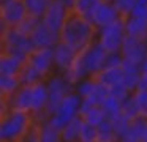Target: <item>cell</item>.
Masks as SVG:
<instances>
[{
  "label": "cell",
  "instance_id": "cell-29",
  "mask_svg": "<svg viewBox=\"0 0 147 142\" xmlns=\"http://www.w3.org/2000/svg\"><path fill=\"white\" fill-rule=\"evenodd\" d=\"M24 5H26L29 16L41 19L45 16L46 9L51 5V0H24Z\"/></svg>",
  "mask_w": 147,
  "mask_h": 142
},
{
  "label": "cell",
  "instance_id": "cell-17",
  "mask_svg": "<svg viewBox=\"0 0 147 142\" xmlns=\"http://www.w3.org/2000/svg\"><path fill=\"white\" fill-rule=\"evenodd\" d=\"M79 117L84 122L90 123L93 126H100L101 123H105L108 118L106 112L103 110V107L100 104H92L89 101H84L81 103V109H79Z\"/></svg>",
  "mask_w": 147,
  "mask_h": 142
},
{
  "label": "cell",
  "instance_id": "cell-14",
  "mask_svg": "<svg viewBox=\"0 0 147 142\" xmlns=\"http://www.w3.org/2000/svg\"><path fill=\"white\" fill-rule=\"evenodd\" d=\"M52 52H54V66L57 73H67L70 69V66L73 65L74 59H76L78 52L70 47L68 44H65L63 41H59L54 47H52Z\"/></svg>",
  "mask_w": 147,
  "mask_h": 142
},
{
  "label": "cell",
  "instance_id": "cell-6",
  "mask_svg": "<svg viewBox=\"0 0 147 142\" xmlns=\"http://www.w3.org/2000/svg\"><path fill=\"white\" fill-rule=\"evenodd\" d=\"M81 96L76 93V92H71L60 104L59 107L54 110V112L49 114L48 120L51 125H54L55 128L62 129L67 123H70L73 118L79 117V109H81Z\"/></svg>",
  "mask_w": 147,
  "mask_h": 142
},
{
  "label": "cell",
  "instance_id": "cell-33",
  "mask_svg": "<svg viewBox=\"0 0 147 142\" xmlns=\"http://www.w3.org/2000/svg\"><path fill=\"white\" fill-rule=\"evenodd\" d=\"M78 142H96V126L90 125L87 122H82V128H81Z\"/></svg>",
  "mask_w": 147,
  "mask_h": 142
},
{
  "label": "cell",
  "instance_id": "cell-26",
  "mask_svg": "<svg viewBox=\"0 0 147 142\" xmlns=\"http://www.w3.org/2000/svg\"><path fill=\"white\" fill-rule=\"evenodd\" d=\"M96 142H120V136L114 129L111 120L96 126Z\"/></svg>",
  "mask_w": 147,
  "mask_h": 142
},
{
  "label": "cell",
  "instance_id": "cell-12",
  "mask_svg": "<svg viewBox=\"0 0 147 142\" xmlns=\"http://www.w3.org/2000/svg\"><path fill=\"white\" fill-rule=\"evenodd\" d=\"M120 19H122V16H120V13H119L115 3L109 2V0H101V2L95 6V9L92 11L89 21L92 22V24L95 25V28L98 30V28L106 27V25H109V24H114V22L120 21Z\"/></svg>",
  "mask_w": 147,
  "mask_h": 142
},
{
  "label": "cell",
  "instance_id": "cell-1",
  "mask_svg": "<svg viewBox=\"0 0 147 142\" xmlns=\"http://www.w3.org/2000/svg\"><path fill=\"white\" fill-rule=\"evenodd\" d=\"M96 40V28L89 19L71 13L60 30V41L81 52Z\"/></svg>",
  "mask_w": 147,
  "mask_h": 142
},
{
  "label": "cell",
  "instance_id": "cell-11",
  "mask_svg": "<svg viewBox=\"0 0 147 142\" xmlns=\"http://www.w3.org/2000/svg\"><path fill=\"white\" fill-rule=\"evenodd\" d=\"M120 55L123 57V62L139 66L144 62V59L147 57V40L128 36L127 35L123 44H122Z\"/></svg>",
  "mask_w": 147,
  "mask_h": 142
},
{
  "label": "cell",
  "instance_id": "cell-13",
  "mask_svg": "<svg viewBox=\"0 0 147 142\" xmlns=\"http://www.w3.org/2000/svg\"><path fill=\"white\" fill-rule=\"evenodd\" d=\"M27 62L32 63V65L45 76V79H48L52 73H55L52 47H36V49L29 55Z\"/></svg>",
  "mask_w": 147,
  "mask_h": 142
},
{
  "label": "cell",
  "instance_id": "cell-31",
  "mask_svg": "<svg viewBox=\"0 0 147 142\" xmlns=\"http://www.w3.org/2000/svg\"><path fill=\"white\" fill-rule=\"evenodd\" d=\"M109 120H111L114 129L117 131V134L120 136V139H122L125 136V133H127V129H128V126H130V123L133 118H130V117H127L123 112H120L119 115L112 117V118H109Z\"/></svg>",
  "mask_w": 147,
  "mask_h": 142
},
{
  "label": "cell",
  "instance_id": "cell-7",
  "mask_svg": "<svg viewBox=\"0 0 147 142\" xmlns=\"http://www.w3.org/2000/svg\"><path fill=\"white\" fill-rule=\"evenodd\" d=\"M81 62H82L84 68H86L89 77H95L106 65V59H108V52L100 46L98 43H92L89 47H86L84 50L78 52Z\"/></svg>",
  "mask_w": 147,
  "mask_h": 142
},
{
  "label": "cell",
  "instance_id": "cell-28",
  "mask_svg": "<svg viewBox=\"0 0 147 142\" xmlns=\"http://www.w3.org/2000/svg\"><path fill=\"white\" fill-rule=\"evenodd\" d=\"M146 118H141V117H138V118H133L130 123V126H128L127 133H125V136L122 139H125V141H131V142H139L141 141V136H142V131L144 128H146Z\"/></svg>",
  "mask_w": 147,
  "mask_h": 142
},
{
  "label": "cell",
  "instance_id": "cell-41",
  "mask_svg": "<svg viewBox=\"0 0 147 142\" xmlns=\"http://www.w3.org/2000/svg\"><path fill=\"white\" fill-rule=\"evenodd\" d=\"M109 2H115V0H109Z\"/></svg>",
  "mask_w": 147,
  "mask_h": 142
},
{
  "label": "cell",
  "instance_id": "cell-30",
  "mask_svg": "<svg viewBox=\"0 0 147 142\" xmlns=\"http://www.w3.org/2000/svg\"><path fill=\"white\" fill-rule=\"evenodd\" d=\"M131 95H133V100L136 103L138 117L147 120V92L146 90H134Z\"/></svg>",
  "mask_w": 147,
  "mask_h": 142
},
{
  "label": "cell",
  "instance_id": "cell-5",
  "mask_svg": "<svg viewBox=\"0 0 147 142\" xmlns=\"http://www.w3.org/2000/svg\"><path fill=\"white\" fill-rule=\"evenodd\" d=\"M46 87H48L49 93V104H48V114L54 112L59 107V104L71 93L74 92V85L68 81V77L63 73H52L48 79H46Z\"/></svg>",
  "mask_w": 147,
  "mask_h": 142
},
{
  "label": "cell",
  "instance_id": "cell-20",
  "mask_svg": "<svg viewBox=\"0 0 147 142\" xmlns=\"http://www.w3.org/2000/svg\"><path fill=\"white\" fill-rule=\"evenodd\" d=\"M22 87L19 76L0 74V95L2 98H11L19 88Z\"/></svg>",
  "mask_w": 147,
  "mask_h": 142
},
{
  "label": "cell",
  "instance_id": "cell-8",
  "mask_svg": "<svg viewBox=\"0 0 147 142\" xmlns=\"http://www.w3.org/2000/svg\"><path fill=\"white\" fill-rule=\"evenodd\" d=\"M29 16L24 0H3L0 2V25L18 27Z\"/></svg>",
  "mask_w": 147,
  "mask_h": 142
},
{
  "label": "cell",
  "instance_id": "cell-40",
  "mask_svg": "<svg viewBox=\"0 0 147 142\" xmlns=\"http://www.w3.org/2000/svg\"><path fill=\"white\" fill-rule=\"evenodd\" d=\"M120 142H131V141H125V139H120Z\"/></svg>",
  "mask_w": 147,
  "mask_h": 142
},
{
  "label": "cell",
  "instance_id": "cell-23",
  "mask_svg": "<svg viewBox=\"0 0 147 142\" xmlns=\"http://www.w3.org/2000/svg\"><path fill=\"white\" fill-rule=\"evenodd\" d=\"M141 77V68L138 65L123 62V85L133 93L138 88V82Z\"/></svg>",
  "mask_w": 147,
  "mask_h": 142
},
{
  "label": "cell",
  "instance_id": "cell-37",
  "mask_svg": "<svg viewBox=\"0 0 147 142\" xmlns=\"http://www.w3.org/2000/svg\"><path fill=\"white\" fill-rule=\"evenodd\" d=\"M136 90H146L147 92V74L146 73H141V77H139V82H138Z\"/></svg>",
  "mask_w": 147,
  "mask_h": 142
},
{
  "label": "cell",
  "instance_id": "cell-16",
  "mask_svg": "<svg viewBox=\"0 0 147 142\" xmlns=\"http://www.w3.org/2000/svg\"><path fill=\"white\" fill-rule=\"evenodd\" d=\"M95 79L103 85V87L108 88L109 92L115 90L117 87H122V85H123V65L122 66H105V68L95 76Z\"/></svg>",
  "mask_w": 147,
  "mask_h": 142
},
{
  "label": "cell",
  "instance_id": "cell-2",
  "mask_svg": "<svg viewBox=\"0 0 147 142\" xmlns=\"http://www.w3.org/2000/svg\"><path fill=\"white\" fill-rule=\"evenodd\" d=\"M35 123L33 115L24 110L10 109L2 114L0 120V142H21Z\"/></svg>",
  "mask_w": 147,
  "mask_h": 142
},
{
  "label": "cell",
  "instance_id": "cell-34",
  "mask_svg": "<svg viewBox=\"0 0 147 142\" xmlns=\"http://www.w3.org/2000/svg\"><path fill=\"white\" fill-rule=\"evenodd\" d=\"M41 21V19H38V17H33V16H27L26 19H24L22 22H21L19 25H18V30L19 32H22V33H26V35H32V32L35 30V27L38 25V22Z\"/></svg>",
  "mask_w": 147,
  "mask_h": 142
},
{
  "label": "cell",
  "instance_id": "cell-9",
  "mask_svg": "<svg viewBox=\"0 0 147 142\" xmlns=\"http://www.w3.org/2000/svg\"><path fill=\"white\" fill-rule=\"evenodd\" d=\"M74 92L81 96V100L89 101L92 104H101L103 100L108 96L109 90L103 87L95 77H86L74 85Z\"/></svg>",
  "mask_w": 147,
  "mask_h": 142
},
{
  "label": "cell",
  "instance_id": "cell-4",
  "mask_svg": "<svg viewBox=\"0 0 147 142\" xmlns=\"http://www.w3.org/2000/svg\"><path fill=\"white\" fill-rule=\"evenodd\" d=\"M127 38V30H125L123 19L109 24L106 27H101L96 30V43L103 47L108 54H115L120 52L122 44Z\"/></svg>",
  "mask_w": 147,
  "mask_h": 142
},
{
  "label": "cell",
  "instance_id": "cell-21",
  "mask_svg": "<svg viewBox=\"0 0 147 142\" xmlns=\"http://www.w3.org/2000/svg\"><path fill=\"white\" fill-rule=\"evenodd\" d=\"M82 122H84V120L81 118V117H76V118H73L70 123H67V125L60 129L62 142H78V141H79Z\"/></svg>",
  "mask_w": 147,
  "mask_h": 142
},
{
  "label": "cell",
  "instance_id": "cell-10",
  "mask_svg": "<svg viewBox=\"0 0 147 142\" xmlns=\"http://www.w3.org/2000/svg\"><path fill=\"white\" fill-rule=\"evenodd\" d=\"M71 14L70 5L65 3L63 0H51V5L46 9L45 16L41 17V21L45 22L48 27H51L54 32H57L60 35V30L63 27V24L67 22L68 16Z\"/></svg>",
  "mask_w": 147,
  "mask_h": 142
},
{
  "label": "cell",
  "instance_id": "cell-38",
  "mask_svg": "<svg viewBox=\"0 0 147 142\" xmlns=\"http://www.w3.org/2000/svg\"><path fill=\"white\" fill-rule=\"evenodd\" d=\"M139 68H141V73H146L147 74V57L144 59V62L139 65Z\"/></svg>",
  "mask_w": 147,
  "mask_h": 142
},
{
  "label": "cell",
  "instance_id": "cell-32",
  "mask_svg": "<svg viewBox=\"0 0 147 142\" xmlns=\"http://www.w3.org/2000/svg\"><path fill=\"white\" fill-rule=\"evenodd\" d=\"M138 2H139V0H115L114 3H115V6H117L119 13H120L122 19H125L134 11Z\"/></svg>",
  "mask_w": 147,
  "mask_h": 142
},
{
  "label": "cell",
  "instance_id": "cell-24",
  "mask_svg": "<svg viewBox=\"0 0 147 142\" xmlns=\"http://www.w3.org/2000/svg\"><path fill=\"white\" fill-rule=\"evenodd\" d=\"M40 142H62L60 129L49 123V120H40Z\"/></svg>",
  "mask_w": 147,
  "mask_h": 142
},
{
  "label": "cell",
  "instance_id": "cell-18",
  "mask_svg": "<svg viewBox=\"0 0 147 142\" xmlns=\"http://www.w3.org/2000/svg\"><path fill=\"white\" fill-rule=\"evenodd\" d=\"M24 63H26V59H21L13 54L2 52V55H0V74L19 76Z\"/></svg>",
  "mask_w": 147,
  "mask_h": 142
},
{
  "label": "cell",
  "instance_id": "cell-25",
  "mask_svg": "<svg viewBox=\"0 0 147 142\" xmlns=\"http://www.w3.org/2000/svg\"><path fill=\"white\" fill-rule=\"evenodd\" d=\"M101 2V0H73L70 5V9L73 14H78L81 16V17H86L89 19L90 14H92V11L95 9V6L98 5V3Z\"/></svg>",
  "mask_w": 147,
  "mask_h": 142
},
{
  "label": "cell",
  "instance_id": "cell-39",
  "mask_svg": "<svg viewBox=\"0 0 147 142\" xmlns=\"http://www.w3.org/2000/svg\"><path fill=\"white\" fill-rule=\"evenodd\" d=\"M139 142H147V122H146V128H144V131H142V136H141Z\"/></svg>",
  "mask_w": 147,
  "mask_h": 142
},
{
  "label": "cell",
  "instance_id": "cell-27",
  "mask_svg": "<svg viewBox=\"0 0 147 142\" xmlns=\"http://www.w3.org/2000/svg\"><path fill=\"white\" fill-rule=\"evenodd\" d=\"M122 104H123V100H120L119 96L112 93H108V96L103 100V103L100 106L103 107V110L106 112L108 118H112V117L119 115L122 112Z\"/></svg>",
  "mask_w": 147,
  "mask_h": 142
},
{
  "label": "cell",
  "instance_id": "cell-3",
  "mask_svg": "<svg viewBox=\"0 0 147 142\" xmlns=\"http://www.w3.org/2000/svg\"><path fill=\"white\" fill-rule=\"evenodd\" d=\"M0 41H2V52L13 54L21 59H29V55L35 50L32 38L29 35L19 32L16 27H3L0 25Z\"/></svg>",
  "mask_w": 147,
  "mask_h": 142
},
{
  "label": "cell",
  "instance_id": "cell-19",
  "mask_svg": "<svg viewBox=\"0 0 147 142\" xmlns=\"http://www.w3.org/2000/svg\"><path fill=\"white\" fill-rule=\"evenodd\" d=\"M123 24H125V30H127L128 36L147 40V19L130 14L128 17L123 19Z\"/></svg>",
  "mask_w": 147,
  "mask_h": 142
},
{
  "label": "cell",
  "instance_id": "cell-36",
  "mask_svg": "<svg viewBox=\"0 0 147 142\" xmlns=\"http://www.w3.org/2000/svg\"><path fill=\"white\" fill-rule=\"evenodd\" d=\"M21 142H40V126H38L36 120H35L32 128L27 131V134L21 139Z\"/></svg>",
  "mask_w": 147,
  "mask_h": 142
},
{
  "label": "cell",
  "instance_id": "cell-35",
  "mask_svg": "<svg viewBox=\"0 0 147 142\" xmlns=\"http://www.w3.org/2000/svg\"><path fill=\"white\" fill-rule=\"evenodd\" d=\"M122 112L127 117H130V118H138V109H136V103H134V100H133V95H130V96H127L123 100Z\"/></svg>",
  "mask_w": 147,
  "mask_h": 142
},
{
  "label": "cell",
  "instance_id": "cell-15",
  "mask_svg": "<svg viewBox=\"0 0 147 142\" xmlns=\"http://www.w3.org/2000/svg\"><path fill=\"white\" fill-rule=\"evenodd\" d=\"M30 38H32V43L35 46V49L36 47H54L60 41V35L57 32H54L51 27H48L43 21L38 22V25L32 32Z\"/></svg>",
  "mask_w": 147,
  "mask_h": 142
},
{
  "label": "cell",
  "instance_id": "cell-22",
  "mask_svg": "<svg viewBox=\"0 0 147 142\" xmlns=\"http://www.w3.org/2000/svg\"><path fill=\"white\" fill-rule=\"evenodd\" d=\"M19 79H21V82H22V85H35V84H38V82L46 81L45 76H43L30 62H27V60H26V63H24L22 69H21Z\"/></svg>",
  "mask_w": 147,
  "mask_h": 142
},
{
  "label": "cell",
  "instance_id": "cell-42",
  "mask_svg": "<svg viewBox=\"0 0 147 142\" xmlns=\"http://www.w3.org/2000/svg\"><path fill=\"white\" fill-rule=\"evenodd\" d=\"M0 2H3V0H0Z\"/></svg>",
  "mask_w": 147,
  "mask_h": 142
}]
</instances>
